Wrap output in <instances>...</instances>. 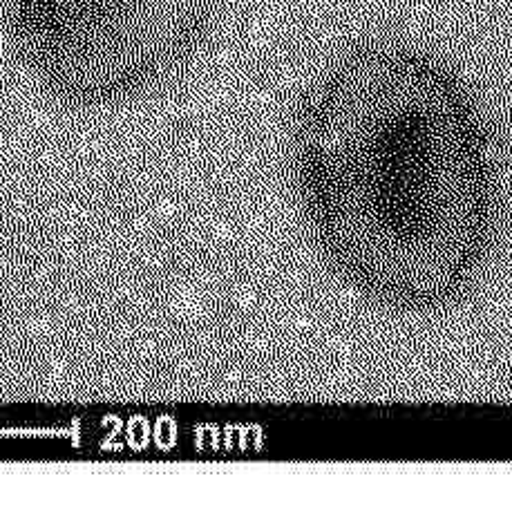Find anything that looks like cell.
<instances>
[{"label":"cell","instance_id":"cell-1","mask_svg":"<svg viewBox=\"0 0 512 510\" xmlns=\"http://www.w3.org/2000/svg\"><path fill=\"white\" fill-rule=\"evenodd\" d=\"M296 177L320 249L381 305L457 302L486 267L499 188L486 119L434 56L347 54L302 106Z\"/></svg>","mask_w":512,"mask_h":510},{"label":"cell","instance_id":"cell-2","mask_svg":"<svg viewBox=\"0 0 512 510\" xmlns=\"http://www.w3.org/2000/svg\"><path fill=\"white\" fill-rule=\"evenodd\" d=\"M43 68L70 85L121 88L168 70L204 32L213 0H16Z\"/></svg>","mask_w":512,"mask_h":510}]
</instances>
